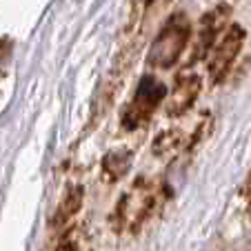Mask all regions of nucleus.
Returning a JSON list of instances; mask_svg holds the SVG:
<instances>
[{
    "mask_svg": "<svg viewBox=\"0 0 251 251\" xmlns=\"http://www.w3.org/2000/svg\"><path fill=\"white\" fill-rule=\"evenodd\" d=\"M242 43H245V31H242V27L231 25V27L225 31L223 38L218 40L211 58H209V71H211V76L216 78V80L227 74V69L231 67L233 58H236L238 51H240Z\"/></svg>",
    "mask_w": 251,
    "mask_h": 251,
    "instance_id": "nucleus-2",
    "label": "nucleus"
},
{
    "mask_svg": "<svg viewBox=\"0 0 251 251\" xmlns=\"http://www.w3.org/2000/svg\"><path fill=\"white\" fill-rule=\"evenodd\" d=\"M56 251H76V242L71 240V238H67V236H65L60 242H58Z\"/></svg>",
    "mask_w": 251,
    "mask_h": 251,
    "instance_id": "nucleus-6",
    "label": "nucleus"
},
{
    "mask_svg": "<svg viewBox=\"0 0 251 251\" xmlns=\"http://www.w3.org/2000/svg\"><path fill=\"white\" fill-rule=\"evenodd\" d=\"M200 91V78L198 76H182L180 80L176 82L174 94L169 100V114L178 116L182 111H187L194 104L196 96Z\"/></svg>",
    "mask_w": 251,
    "mask_h": 251,
    "instance_id": "nucleus-4",
    "label": "nucleus"
},
{
    "mask_svg": "<svg viewBox=\"0 0 251 251\" xmlns=\"http://www.w3.org/2000/svg\"><path fill=\"white\" fill-rule=\"evenodd\" d=\"M189 33H191V27L185 16H174L171 23L158 36L156 45H153L151 53H149V60L158 67H171L180 58V53L185 51Z\"/></svg>",
    "mask_w": 251,
    "mask_h": 251,
    "instance_id": "nucleus-1",
    "label": "nucleus"
},
{
    "mask_svg": "<svg viewBox=\"0 0 251 251\" xmlns=\"http://www.w3.org/2000/svg\"><path fill=\"white\" fill-rule=\"evenodd\" d=\"M162 96H165V87H162L160 82H156L153 78H145L136 94V102H133V109H131L133 125L147 118V116L156 109V104L162 100Z\"/></svg>",
    "mask_w": 251,
    "mask_h": 251,
    "instance_id": "nucleus-3",
    "label": "nucleus"
},
{
    "mask_svg": "<svg viewBox=\"0 0 251 251\" xmlns=\"http://www.w3.org/2000/svg\"><path fill=\"white\" fill-rule=\"evenodd\" d=\"M80 207H82V187H71V189L62 196V200H60V204H58V209H56V216H53L51 225L53 227H58V229L65 227V225H69L71 220H74V216H78Z\"/></svg>",
    "mask_w": 251,
    "mask_h": 251,
    "instance_id": "nucleus-5",
    "label": "nucleus"
}]
</instances>
